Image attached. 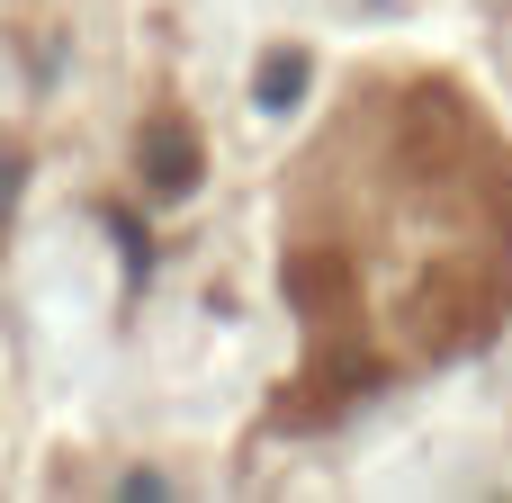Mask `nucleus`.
<instances>
[{
  "label": "nucleus",
  "instance_id": "2",
  "mask_svg": "<svg viewBox=\"0 0 512 503\" xmlns=\"http://www.w3.org/2000/svg\"><path fill=\"white\" fill-rule=\"evenodd\" d=\"M297 81H306V54H270V63H261V108H288Z\"/></svg>",
  "mask_w": 512,
  "mask_h": 503
},
{
  "label": "nucleus",
  "instance_id": "1",
  "mask_svg": "<svg viewBox=\"0 0 512 503\" xmlns=\"http://www.w3.org/2000/svg\"><path fill=\"white\" fill-rule=\"evenodd\" d=\"M135 162H144V180H153L162 198H189L207 153H198V126H189L180 108H153V117H144V135H135Z\"/></svg>",
  "mask_w": 512,
  "mask_h": 503
},
{
  "label": "nucleus",
  "instance_id": "3",
  "mask_svg": "<svg viewBox=\"0 0 512 503\" xmlns=\"http://www.w3.org/2000/svg\"><path fill=\"white\" fill-rule=\"evenodd\" d=\"M9 198H18V144H0V225H9Z\"/></svg>",
  "mask_w": 512,
  "mask_h": 503
}]
</instances>
